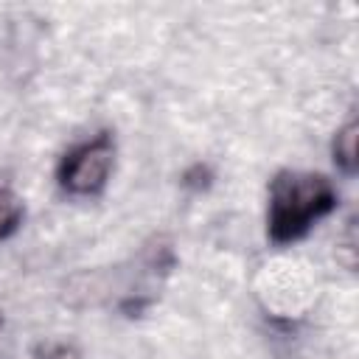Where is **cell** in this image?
Segmentation results:
<instances>
[{
	"label": "cell",
	"instance_id": "obj_1",
	"mask_svg": "<svg viewBox=\"0 0 359 359\" xmlns=\"http://www.w3.org/2000/svg\"><path fill=\"white\" fill-rule=\"evenodd\" d=\"M334 208L337 191L325 177L283 171L269 188V238L275 244L297 241Z\"/></svg>",
	"mask_w": 359,
	"mask_h": 359
},
{
	"label": "cell",
	"instance_id": "obj_3",
	"mask_svg": "<svg viewBox=\"0 0 359 359\" xmlns=\"http://www.w3.org/2000/svg\"><path fill=\"white\" fill-rule=\"evenodd\" d=\"M22 222V202L14 191L0 188V241L8 238Z\"/></svg>",
	"mask_w": 359,
	"mask_h": 359
},
{
	"label": "cell",
	"instance_id": "obj_4",
	"mask_svg": "<svg viewBox=\"0 0 359 359\" xmlns=\"http://www.w3.org/2000/svg\"><path fill=\"white\" fill-rule=\"evenodd\" d=\"M334 160L345 168V171H353L356 168V123H348L339 135H337V143H334Z\"/></svg>",
	"mask_w": 359,
	"mask_h": 359
},
{
	"label": "cell",
	"instance_id": "obj_2",
	"mask_svg": "<svg viewBox=\"0 0 359 359\" xmlns=\"http://www.w3.org/2000/svg\"><path fill=\"white\" fill-rule=\"evenodd\" d=\"M112 137L101 132L90 143L76 146L59 165V182L73 196H93L107 185L112 171Z\"/></svg>",
	"mask_w": 359,
	"mask_h": 359
}]
</instances>
